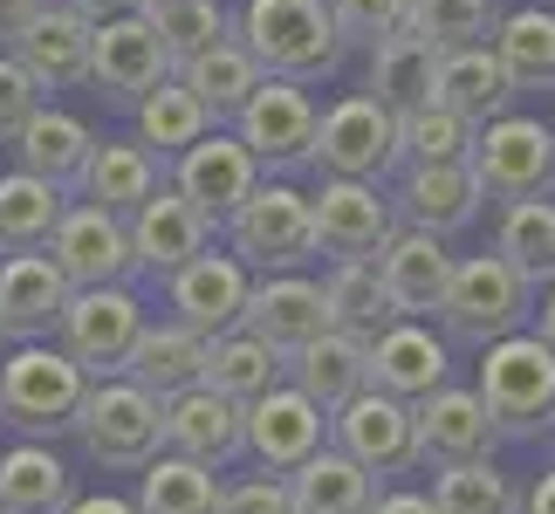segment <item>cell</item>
I'll return each mask as SVG.
<instances>
[{"instance_id":"6da1fadb","label":"cell","mask_w":555,"mask_h":514,"mask_svg":"<svg viewBox=\"0 0 555 514\" xmlns=\"http://www.w3.org/2000/svg\"><path fill=\"white\" fill-rule=\"evenodd\" d=\"M233 41L261 62V76H288V82H323L344 62L330 0H247L233 14Z\"/></svg>"},{"instance_id":"7a4b0ae2","label":"cell","mask_w":555,"mask_h":514,"mask_svg":"<svg viewBox=\"0 0 555 514\" xmlns=\"http://www.w3.org/2000/svg\"><path fill=\"white\" fill-rule=\"evenodd\" d=\"M480 404L501 439H542L555 419V350L535 330L480 343Z\"/></svg>"},{"instance_id":"3957f363","label":"cell","mask_w":555,"mask_h":514,"mask_svg":"<svg viewBox=\"0 0 555 514\" xmlns=\"http://www.w3.org/2000/svg\"><path fill=\"white\" fill-rule=\"evenodd\" d=\"M90 391V377L76 371V357L62 350V343H14L8 357H0V425H14V433L28 439H55L76 425V404Z\"/></svg>"},{"instance_id":"277c9868","label":"cell","mask_w":555,"mask_h":514,"mask_svg":"<svg viewBox=\"0 0 555 514\" xmlns=\"http://www.w3.org/2000/svg\"><path fill=\"white\" fill-rule=\"evenodd\" d=\"M227 254L247 274H295L315 261V220H309V192L295 185H254L241 206L220 220Z\"/></svg>"},{"instance_id":"5b68a950","label":"cell","mask_w":555,"mask_h":514,"mask_svg":"<svg viewBox=\"0 0 555 514\" xmlns=\"http://www.w3.org/2000/svg\"><path fill=\"white\" fill-rule=\"evenodd\" d=\"M69 433L82 439V453L96 466H124V474H138V466L165 446L158 398L144 391V384H131V377H90Z\"/></svg>"},{"instance_id":"8992f818","label":"cell","mask_w":555,"mask_h":514,"mask_svg":"<svg viewBox=\"0 0 555 514\" xmlns=\"http://www.w3.org/2000/svg\"><path fill=\"white\" fill-rule=\"evenodd\" d=\"M480 200H555V131L542 117H494L474 131V152H466Z\"/></svg>"},{"instance_id":"52a82bcc","label":"cell","mask_w":555,"mask_h":514,"mask_svg":"<svg viewBox=\"0 0 555 514\" xmlns=\"http://www.w3.org/2000/svg\"><path fill=\"white\" fill-rule=\"evenodd\" d=\"M528 309H535V288L521 282L507 261H494V254H466V261H453V274H446V295H439V323L453 343H494L507 330L528 323Z\"/></svg>"},{"instance_id":"ba28073f","label":"cell","mask_w":555,"mask_h":514,"mask_svg":"<svg viewBox=\"0 0 555 514\" xmlns=\"http://www.w3.org/2000/svg\"><path fill=\"white\" fill-rule=\"evenodd\" d=\"M309 165L323 179H371L384 185L398 158V117L377 97H344L330 111H315V138H309Z\"/></svg>"},{"instance_id":"9c48e42d","label":"cell","mask_w":555,"mask_h":514,"mask_svg":"<svg viewBox=\"0 0 555 514\" xmlns=\"http://www.w3.org/2000/svg\"><path fill=\"white\" fill-rule=\"evenodd\" d=\"M144 330V303L124 282L103 288H69V303L55 316V343L76 357L82 377H124V357Z\"/></svg>"},{"instance_id":"30bf717a","label":"cell","mask_w":555,"mask_h":514,"mask_svg":"<svg viewBox=\"0 0 555 514\" xmlns=\"http://www.w3.org/2000/svg\"><path fill=\"white\" fill-rule=\"evenodd\" d=\"M233 138L254 152L261 171L309 165V138H315V97H309V82L261 76V82H254V97L233 111Z\"/></svg>"},{"instance_id":"8fae6325","label":"cell","mask_w":555,"mask_h":514,"mask_svg":"<svg viewBox=\"0 0 555 514\" xmlns=\"http://www.w3.org/2000/svg\"><path fill=\"white\" fill-rule=\"evenodd\" d=\"M309 220L315 254H330V261H377V247L398 233L391 192L371 179H323V192H309Z\"/></svg>"},{"instance_id":"7c38bea8","label":"cell","mask_w":555,"mask_h":514,"mask_svg":"<svg viewBox=\"0 0 555 514\" xmlns=\"http://www.w3.org/2000/svg\"><path fill=\"white\" fill-rule=\"evenodd\" d=\"M41 254L55 261V274L69 288H103V282H131L138 261H131V233H124L117 213H103V206H62V220L55 233L41 241Z\"/></svg>"},{"instance_id":"4fadbf2b","label":"cell","mask_w":555,"mask_h":514,"mask_svg":"<svg viewBox=\"0 0 555 514\" xmlns=\"http://www.w3.org/2000/svg\"><path fill=\"white\" fill-rule=\"evenodd\" d=\"M241 433H247V453L268 474H295L309 453L330 446V412L309 391H295V384H268L254 404H241Z\"/></svg>"},{"instance_id":"5bb4252c","label":"cell","mask_w":555,"mask_h":514,"mask_svg":"<svg viewBox=\"0 0 555 514\" xmlns=\"http://www.w3.org/2000/svg\"><path fill=\"white\" fill-rule=\"evenodd\" d=\"M330 446H336V453H350L371 480L412 474V466H418L412 404H404V398H384V391H371V384H364L350 404H336V412H330Z\"/></svg>"},{"instance_id":"9a60e30c","label":"cell","mask_w":555,"mask_h":514,"mask_svg":"<svg viewBox=\"0 0 555 514\" xmlns=\"http://www.w3.org/2000/svg\"><path fill=\"white\" fill-rule=\"evenodd\" d=\"M172 158H179V165H172V192L206 213L212 233H220L227 213L241 206L254 185H261V165H254V152H247L233 131H220V124H212L206 138H192L185 152H172Z\"/></svg>"},{"instance_id":"2e32d148","label":"cell","mask_w":555,"mask_h":514,"mask_svg":"<svg viewBox=\"0 0 555 514\" xmlns=\"http://www.w3.org/2000/svg\"><path fill=\"white\" fill-rule=\"evenodd\" d=\"M172 76V62H165L158 49V35H152V21L144 14H117V21H96L90 28V90L103 103H131L144 90H158V82Z\"/></svg>"},{"instance_id":"e0dca14e","label":"cell","mask_w":555,"mask_h":514,"mask_svg":"<svg viewBox=\"0 0 555 514\" xmlns=\"http://www.w3.org/2000/svg\"><path fill=\"white\" fill-rule=\"evenodd\" d=\"M158 425H165V453L179 460H199V466H233L247 453V433H241V404L206 391V384H185V391L158 398Z\"/></svg>"},{"instance_id":"ac0fdd59","label":"cell","mask_w":555,"mask_h":514,"mask_svg":"<svg viewBox=\"0 0 555 514\" xmlns=\"http://www.w3.org/2000/svg\"><path fill=\"white\" fill-rule=\"evenodd\" d=\"M241 330L261 336L268 350L288 363L302 343H315V336L330 330L323 288H315L302 268H295V274H254V282H247V309H241Z\"/></svg>"},{"instance_id":"d6986e66","label":"cell","mask_w":555,"mask_h":514,"mask_svg":"<svg viewBox=\"0 0 555 514\" xmlns=\"http://www.w3.org/2000/svg\"><path fill=\"white\" fill-rule=\"evenodd\" d=\"M494 419H487L480 391H460V384H439L412 404V446L418 466H460V460H494Z\"/></svg>"},{"instance_id":"ffe728a7","label":"cell","mask_w":555,"mask_h":514,"mask_svg":"<svg viewBox=\"0 0 555 514\" xmlns=\"http://www.w3.org/2000/svg\"><path fill=\"white\" fill-rule=\"evenodd\" d=\"M124 233H131V261L144 274H172V268L192 261V254L212 247V220L192 200H179L172 185H152V192H144V200L124 213Z\"/></svg>"},{"instance_id":"44dd1931","label":"cell","mask_w":555,"mask_h":514,"mask_svg":"<svg viewBox=\"0 0 555 514\" xmlns=\"http://www.w3.org/2000/svg\"><path fill=\"white\" fill-rule=\"evenodd\" d=\"M247 282L254 274L233 261V254H192L185 268L165 274V295H172V323L199 330V336H227L241 330V309H247Z\"/></svg>"},{"instance_id":"7402d4cb","label":"cell","mask_w":555,"mask_h":514,"mask_svg":"<svg viewBox=\"0 0 555 514\" xmlns=\"http://www.w3.org/2000/svg\"><path fill=\"white\" fill-rule=\"evenodd\" d=\"M8 55L41 82V90H82V82H90V21L76 8L41 0V8L21 21V35L8 41Z\"/></svg>"},{"instance_id":"603a6c76","label":"cell","mask_w":555,"mask_h":514,"mask_svg":"<svg viewBox=\"0 0 555 514\" xmlns=\"http://www.w3.org/2000/svg\"><path fill=\"white\" fill-rule=\"evenodd\" d=\"M391 213H398V227L453 241V233L480 220V185L466 171V158L460 165H404V179L391 185Z\"/></svg>"},{"instance_id":"cb8c5ba5","label":"cell","mask_w":555,"mask_h":514,"mask_svg":"<svg viewBox=\"0 0 555 514\" xmlns=\"http://www.w3.org/2000/svg\"><path fill=\"white\" fill-rule=\"evenodd\" d=\"M446 371H453V350H446V336H433L418 316H398V323H384L371 336V391H384V398L418 404L425 391L446 384Z\"/></svg>"},{"instance_id":"d4e9b609","label":"cell","mask_w":555,"mask_h":514,"mask_svg":"<svg viewBox=\"0 0 555 514\" xmlns=\"http://www.w3.org/2000/svg\"><path fill=\"white\" fill-rule=\"evenodd\" d=\"M371 268H377V282H384V303H391V316H439L446 274H453V254H446L439 233L398 227L391 241L377 247Z\"/></svg>"},{"instance_id":"484cf974","label":"cell","mask_w":555,"mask_h":514,"mask_svg":"<svg viewBox=\"0 0 555 514\" xmlns=\"http://www.w3.org/2000/svg\"><path fill=\"white\" fill-rule=\"evenodd\" d=\"M515 82H507V69L494 62V49L487 41H466V49H439V69H433V103L439 111H453L460 124H494L515 111Z\"/></svg>"},{"instance_id":"4316f807","label":"cell","mask_w":555,"mask_h":514,"mask_svg":"<svg viewBox=\"0 0 555 514\" xmlns=\"http://www.w3.org/2000/svg\"><path fill=\"white\" fill-rule=\"evenodd\" d=\"M69 303V282L55 274L49 254H0V336L8 343H35L55 336V316Z\"/></svg>"},{"instance_id":"83f0119b","label":"cell","mask_w":555,"mask_h":514,"mask_svg":"<svg viewBox=\"0 0 555 514\" xmlns=\"http://www.w3.org/2000/svg\"><path fill=\"white\" fill-rule=\"evenodd\" d=\"M288 371H295V391H309L323 412H336V404H350L371 384V336H350L330 323L315 343H302L288 357Z\"/></svg>"},{"instance_id":"f1b7e54d","label":"cell","mask_w":555,"mask_h":514,"mask_svg":"<svg viewBox=\"0 0 555 514\" xmlns=\"http://www.w3.org/2000/svg\"><path fill=\"white\" fill-rule=\"evenodd\" d=\"M433 69H439V49L425 35L398 28V35L371 41V82H364V97H377L391 117H412V111L433 103Z\"/></svg>"},{"instance_id":"f546056e","label":"cell","mask_w":555,"mask_h":514,"mask_svg":"<svg viewBox=\"0 0 555 514\" xmlns=\"http://www.w3.org/2000/svg\"><path fill=\"white\" fill-rule=\"evenodd\" d=\"M76 501V474L49 439H21L0 453V514H62Z\"/></svg>"},{"instance_id":"4dcf8cb0","label":"cell","mask_w":555,"mask_h":514,"mask_svg":"<svg viewBox=\"0 0 555 514\" xmlns=\"http://www.w3.org/2000/svg\"><path fill=\"white\" fill-rule=\"evenodd\" d=\"M90 144H96V131L76 111H49V103H41V111L28 117V131L14 138V152H21V171L49 179L55 192H76L82 165H90Z\"/></svg>"},{"instance_id":"1f68e13d","label":"cell","mask_w":555,"mask_h":514,"mask_svg":"<svg viewBox=\"0 0 555 514\" xmlns=\"http://www.w3.org/2000/svg\"><path fill=\"white\" fill-rule=\"evenodd\" d=\"M152 185H165V171H158V158L144 152L138 138H96L90 144V165H82V179H76V192L90 206H103V213H131Z\"/></svg>"},{"instance_id":"d6a6232c","label":"cell","mask_w":555,"mask_h":514,"mask_svg":"<svg viewBox=\"0 0 555 514\" xmlns=\"http://www.w3.org/2000/svg\"><path fill=\"white\" fill-rule=\"evenodd\" d=\"M199 371H206V336L185 323H144L131 357H124V377L144 384L152 398H172L185 384H199Z\"/></svg>"},{"instance_id":"836d02e7","label":"cell","mask_w":555,"mask_h":514,"mask_svg":"<svg viewBox=\"0 0 555 514\" xmlns=\"http://www.w3.org/2000/svg\"><path fill=\"white\" fill-rule=\"evenodd\" d=\"M172 76L185 82L192 97H199V111H206L212 124H233V111H241V103L254 97V82H261V62H254L233 35H220L212 49H199L192 62H179Z\"/></svg>"},{"instance_id":"e575fe53","label":"cell","mask_w":555,"mask_h":514,"mask_svg":"<svg viewBox=\"0 0 555 514\" xmlns=\"http://www.w3.org/2000/svg\"><path fill=\"white\" fill-rule=\"evenodd\" d=\"M288 494H295V514H371L377 480H371L350 453L323 446V453H309V460L288 474Z\"/></svg>"},{"instance_id":"d590c367","label":"cell","mask_w":555,"mask_h":514,"mask_svg":"<svg viewBox=\"0 0 555 514\" xmlns=\"http://www.w3.org/2000/svg\"><path fill=\"white\" fill-rule=\"evenodd\" d=\"M494 62L507 69L515 90H555V8H515L487 35Z\"/></svg>"},{"instance_id":"8d00e7d4","label":"cell","mask_w":555,"mask_h":514,"mask_svg":"<svg viewBox=\"0 0 555 514\" xmlns=\"http://www.w3.org/2000/svg\"><path fill=\"white\" fill-rule=\"evenodd\" d=\"M494 261H507L528 288L555 282V200H507L501 206Z\"/></svg>"},{"instance_id":"74e56055","label":"cell","mask_w":555,"mask_h":514,"mask_svg":"<svg viewBox=\"0 0 555 514\" xmlns=\"http://www.w3.org/2000/svg\"><path fill=\"white\" fill-rule=\"evenodd\" d=\"M282 371H288V363L274 357L261 336H247V330L206 336V371H199V384H206V391H220V398H233V404H254L268 384H282Z\"/></svg>"},{"instance_id":"f35d334b","label":"cell","mask_w":555,"mask_h":514,"mask_svg":"<svg viewBox=\"0 0 555 514\" xmlns=\"http://www.w3.org/2000/svg\"><path fill=\"white\" fill-rule=\"evenodd\" d=\"M220 507V474L199 460H179V453H158L138 466V514H212Z\"/></svg>"},{"instance_id":"ab89813d","label":"cell","mask_w":555,"mask_h":514,"mask_svg":"<svg viewBox=\"0 0 555 514\" xmlns=\"http://www.w3.org/2000/svg\"><path fill=\"white\" fill-rule=\"evenodd\" d=\"M62 206H69V192H55L35 171H8L0 179V254H35L55 233Z\"/></svg>"},{"instance_id":"60d3db41","label":"cell","mask_w":555,"mask_h":514,"mask_svg":"<svg viewBox=\"0 0 555 514\" xmlns=\"http://www.w3.org/2000/svg\"><path fill=\"white\" fill-rule=\"evenodd\" d=\"M131 111H138V144H144L152 158H172V152H185L192 138L212 131V117L199 111V97H192L179 76H165L158 90H144Z\"/></svg>"},{"instance_id":"b9f144b4","label":"cell","mask_w":555,"mask_h":514,"mask_svg":"<svg viewBox=\"0 0 555 514\" xmlns=\"http://www.w3.org/2000/svg\"><path fill=\"white\" fill-rule=\"evenodd\" d=\"M433 514H521L515 480L501 474L494 460H460V466H439L433 480Z\"/></svg>"},{"instance_id":"7bdbcfd3","label":"cell","mask_w":555,"mask_h":514,"mask_svg":"<svg viewBox=\"0 0 555 514\" xmlns=\"http://www.w3.org/2000/svg\"><path fill=\"white\" fill-rule=\"evenodd\" d=\"M315 288H323L330 323H336V330H350V336H377L384 323H398L391 303H384V282H377V268H371V261H336V268H330V282H315Z\"/></svg>"},{"instance_id":"ee69618b","label":"cell","mask_w":555,"mask_h":514,"mask_svg":"<svg viewBox=\"0 0 555 514\" xmlns=\"http://www.w3.org/2000/svg\"><path fill=\"white\" fill-rule=\"evenodd\" d=\"M144 21H152V35H158V49H165L172 69H179V62H192L199 49H212L220 35H233V21H227L220 0H152Z\"/></svg>"},{"instance_id":"f6af8a7d","label":"cell","mask_w":555,"mask_h":514,"mask_svg":"<svg viewBox=\"0 0 555 514\" xmlns=\"http://www.w3.org/2000/svg\"><path fill=\"white\" fill-rule=\"evenodd\" d=\"M501 21V0H412L404 8V28L425 35L433 49H466V41H487Z\"/></svg>"},{"instance_id":"bcb514c9","label":"cell","mask_w":555,"mask_h":514,"mask_svg":"<svg viewBox=\"0 0 555 514\" xmlns=\"http://www.w3.org/2000/svg\"><path fill=\"white\" fill-rule=\"evenodd\" d=\"M466 152H474V124H460L453 111H439V103L398 117V158L404 165H460Z\"/></svg>"},{"instance_id":"7dc6e473","label":"cell","mask_w":555,"mask_h":514,"mask_svg":"<svg viewBox=\"0 0 555 514\" xmlns=\"http://www.w3.org/2000/svg\"><path fill=\"white\" fill-rule=\"evenodd\" d=\"M404 8L412 0H330V21L344 35V49H371V41L404 28Z\"/></svg>"},{"instance_id":"c3c4849f","label":"cell","mask_w":555,"mask_h":514,"mask_svg":"<svg viewBox=\"0 0 555 514\" xmlns=\"http://www.w3.org/2000/svg\"><path fill=\"white\" fill-rule=\"evenodd\" d=\"M41 111V82L21 69L14 55H0V144H14L28 131V117Z\"/></svg>"},{"instance_id":"681fc988","label":"cell","mask_w":555,"mask_h":514,"mask_svg":"<svg viewBox=\"0 0 555 514\" xmlns=\"http://www.w3.org/2000/svg\"><path fill=\"white\" fill-rule=\"evenodd\" d=\"M212 514H295V494L282 474H254L241 487H220V507Z\"/></svg>"},{"instance_id":"f907efd6","label":"cell","mask_w":555,"mask_h":514,"mask_svg":"<svg viewBox=\"0 0 555 514\" xmlns=\"http://www.w3.org/2000/svg\"><path fill=\"white\" fill-rule=\"evenodd\" d=\"M69 8H76V14L96 28V21H117V14H144L152 0H69Z\"/></svg>"},{"instance_id":"816d5d0a","label":"cell","mask_w":555,"mask_h":514,"mask_svg":"<svg viewBox=\"0 0 555 514\" xmlns=\"http://www.w3.org/2000/svg\"><path fill=\"white\" fill-rule=\"evenodd\" d=\"M521 514H555V466H542V474L528 480V494H521Z\"/></svg>"},{"instance_id":"f5cc1de1","label":"cell","mask_w":555,"mask_h":514,"mask_svg":"<svg viewBox=\"0 0 555 514\" xmlns=\"http://www.w3.org/2000/svg\"><path fill=\"white\" fill-rule=\"evenodd\" d=\"M62 514H138V501H117V494H76Z\"/></svg>"},{"instance_id":"db71d44e","label":"cell","mask_w":555,"mask_h":514,"mask_svg":"<svg viewBox=\"0 0 555 514\" xmlns=\"http://www.w3.org/2000/svg\"><path fill=\"white\" fill-rule=\"evenodd\" d=\"M371 514H433V501H425V494H377Z\"/></svg>"},{"instance_id":"11a10c76","label":"cell","mask_w":555,"mask_h":514,"mask_svg":"<svg viewBox=\"0 0 555 514\" xmlns=\"http://www.w3.org/2000/svg\"><path fill=\"white\" fill-rule=\"evenodd\" d=\"M41 8V0H0V41H14L21 35V21H28Z\"/></svg>"},{"instance_id":"9f6ffc18","label":"cell","mask_w":555,"mask_h":514,"mask_svg":"<svg viewBox=\"0 0 555 514\" xmlns=\"http://www.w3.org/2000/svg\"><path fill=\"white\" fill-rule=\"evenodd\" d=\"M535 295H542V309H528V316H535V336L555 350V282H548V288H535Z\"/></svg>"},{"instance_id":"6f0895ef","label":"cell","mask_w":555,"mask_h":514,"mask_svg":"<svg viewBox=\"0 0 555 514\" xmlns=\"http://www.w3.org/2000/svg\"><path fill=\"white\" fill-rule=\"evenodd\" d=\"M548 433H555V419H548Z\"/></svg>"},{"instance_id":"680465c9","label":"cell","mask_w":555,"mask_h":514,"mask_svg":"<svg viewBox=\"0 0 555 514\" xmlns=\"http://www.w3.org/2000/svg\"><path fill=\"white\" fill-rule=\"evenodd\" d=\"M0 343H8V336H0Z\"/></svg>"},{"instance_id":"91938a15","label":"cell","mask_w":555,"mask_h":514,"mask_svg":"<svg viewBox=\"0 0 555 514\" xmlns=\"http://www.w3.org/2000/svg\"><path fill=\"white\" fill-rule=\"evenodd\" d=\"M548 131H555V124H548Z\"/></svg>"}]
</instances>
